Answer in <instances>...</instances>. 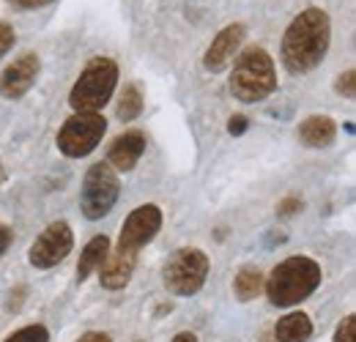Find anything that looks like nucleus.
Here are the masks:
<instances>
[{
    "instance_id": "nucleus-25",
    "label": "nucleus",
    "mask_w": 356,
    "mask_h": 342,
    "mask_svg": "<svg viewBox=\"0 0 356 342\" xmlns=\"http://www.w3.org/2000/svg\"><path fill=\"white\" fill-rule=\"evenodd\" d=\"M247 127H250L247 115H233V118L227 121V131H230V134H244Z\"/></svg>"
},
{
    "instance_id": "nucleus-24",
    "label": "nucleus",
    "mask_w": 356,
    "mask_h": 342,
    "mask_svg": "<svg viewBox=\"0 0 356 342\" xmlns=\"http://www.w3.org/2000/svg\"><path fill=\"white\" fill-rule=\"evenodd\" d=\"M14 8L19 11H33V8H42V6H49L52 0H8Z\"/></svg>"
},
{
    "instance_id": "nucleus-5",
    "label": "nucleus",
    "mask_w": 356,
    "mask_h": 342,
    "mask_svg": "<svg viewBox=\"0 0 356 342\" xmlns=\"http://www.w3.org/2000/svg\"><path fill=\"white\" fill-rule=\"evenodd\" d=\"M209 277V255L197 247H186L170 255L162 271V282L173 296H195Z\"/></svg>"
},
{
    "instance_id": "nucleus-23",
    "label": "nucleus",
    "mask_w": 356,
    "mask_h": 342,
    "mask_svg": "<svg viewBox=\"0 0 356 342\" xmlns=\"http://www.w3.org/2000/svg\"><path fill=\"white\" fill-rule=\"evenodd\" d=\"M302 211V200L299 197H285L280 206H277V214L280 216H293Z\"/></svg>"
},
{
    "instance_id": "nucleus-8",
    "label": "nucleus",
    "mask_w": 356,
    "mask_h": 342,
    "mask_svg": "<svg viewBox=\"0 0 356 342\" xmlns=\"http://www.w3.org/2000/svg\"><path fill=\"white\" fill-rule=\"evenodd\" d=\"M72 247H74V233H72L69 222L58 219V222H49L42 230V236L33 241L28 260L33 268H52V266L66 260Z\"/></svg>"
},
{
    "instance_id": "nucleus-18",
    "label": "nucleus",
    "mask_w": 356,
    "mask_h": 342,
    "mask_svg": "<svg viewBox=\"0 0 356 342\" xmlns=\"http://www.w3.org/2000/svg\"><path fill=\"white\" fill-rule=\"evenodd\" d=\"M140 113H143V93H140V88L134 86V83H129V86L124 88L121 99H118V118L124 124H129L134 118H140Z\"/></svg>"
},
{
    "instance_id": "nucleus-20",
    "label": "nucleus",
    "mask_w": 356,
    "mask_h": 342,
    "mask_svg": "<svg viewBox=\"0 0 356 342\" xmlns=\"http://www.w3.org/2000/svg\"><path fill=\"white\" fill-rule=\"evenodd\" d=\"M334 90H337L340 96H346V99H354V93H356V72L354 69H348V72H343V74L337 77Z\"/></svg>"
},
{
    "instance_id": "nucleus-29",
    "label": "nucleus",
    "mask_w": 356,
    "mask_h": 342,
    "mask_svg": "<svg viewBox=\"0 0 356 342\" xmlns=\"http://www.w3.org/2000/svg\"><path fill=\"white\" fill-rule=\"evenodd\" d=\"M3 178H6V172H3V165H0V184H3Z\"/></svg>"
},
{
    "instance_id": "nucleus-22",
    "label": "nucleus",
    "mask_w": 356,
    "mask_h": 342,
    "mask_svg": "<svg viewBox=\"0 0 356 342\" xmlns=\"http://www.w3.org/2000/svg\"><path fill=\"white\" fill-rule=\"evenodd\" d=\"M14 39H17V33H14V28L8 25V22H0V58L14 47Z\"/></svg>"
},
{
    "instance_id": "nucleus-26",
    "label": "nucleus",
    "mask_w": 356,
    "mask_h": 342,
    "mask_svg": "<svg viewBox=\"0 0 356 342\" xmlns=\"http://www.w3.org/2000/svg\"><path fill=\"white\" fill-rule=\"evenodd\" d=\"M11 238H14V233H11V227L0 222V257H3V255H6V252H8V247H11Z\"/></svg>"
},
{
    "instance_id": "nucleus-21",
    "label": "nucleus",
    "mask_w": 356,
    "mask_h": 342,
    "mask_svg": "<svg viewBox=\"0 0 356 342\" xmlns=\"http://www.w3.org/2000/svg\"><path fill=\"white\" fill-rule=\"evenodd\" d=\"M354 332H356V318L354 315H348V318L337 326V332H334V342H354Z\"/></svg>"
},
{
    "instance_id": "nucleus-9",
    "label": "nucleus",
    "mask_w": 356,
    "mask_h": 342,
    "mask_svg": "<svg viewBox=\"0 0 356 342\" xmlns=\"http://www.w3.org/2000/svg\"><path fill=\"white\" fill-rule=\"evenodd\" d=\"M162 227V209L154 206V203H145V206H137L132 214L127 216L124 227H121V238H118V250H127V252H140L145 244H151L156 238Z\"/></svg>"
},
{
    "instance_id": "nucleus-16",
    "label": "nucleus",
    "mask_w": 356,
    "mask_h": 342,
    "mask_svg": "<svg viewBox=\"0 0 356 342\" xmlns=\"http://www.w3.org/2000/svg\"><path fill=\"white\" fill-rule=\"evenodd\" d=\"M107 252H110V238L107 236L90 238L88 244H86V250H83V255H80V263H77V279L83 282V279H88L93 271H99V266L104 263Z\"/></svg>"
},
{
    "instance_id": "nucleus-12",
    "label": "nucleus",
    "mask_w": 356,
    "mask_h": 342,
    "mask_svg": "<svg viewBox=\"0 0 356 342\" xmlns=\"http://www.w3.org/2000/svg\"><path fill=\"white\" fill-rule=\"evenodd\" d=\"M145 154V134L140 129H129L118 134L107 148V165L115 172H129L137 168L140 156Z\"/></svg>"
},
{
    "instance_id": "nucleus-15",
    "label": "nucleus",
    "mask_w": 356,
    "mask_h": 342,
    "mask_svg": "<svg viewBox=\"0 0 356 342\" xmlns=\"http://www.w3.org/2000/svg\"><path fill=\"white\" fill-rule=\"evenodd\" d=\"M277 342H307L312 337V320L305 312H291L285 315L277 329H274Z\"/></svg>"
},
{
    "instance_id": "nucleus-11",
    "label": "nucleus",
    "mask_w": 356,
    "mask_h": 342,
    "mask_svg": "<svg viewBox=\"0 0 356 342\" xmlns=\"http://www.w3.org/2000/svg\"><path fill=\"white\" fill-rule=\"evenodd\" d=\"M244 36H247V28H244L241 22H233V25L222 28V31L214 36V42L209 44L206 55H203L206 72H211V74L225 72V69L233 63V58L238 55V49H241V44H244Z\"/></svg>"
},
{
    "instance_id": "nucleus-10",
    "label": "nucleus",
    "mask_w": 356,
    "mask_h": 342,
    "mask_svg": "<svg viewBox=\"0 0 356 342\" xmlns=\"http://www.w3.org/2000/svg\"><path fill=\"white\" fill-rule=\"evenodd\" d=\"M39 72H42L39 55L36 52H22L14 63H8L3 69V74H0V96L3 99H11V101L22 99L33 88Z\"/></svg>"
},
{
    "instance_id": "nucleus-7",
    "label": "nucleus",
    "mask_w": 356,
    "mask_h": 342,
    "mask_svg": "<svg viewBox=\"0 0 356 342\" xmlns=\"http://www.w3.org/2000/svg\"><path fill=\"white\" fill-rule=\"evenodd\" d=\"M107 131V121L99 113H74L58 131V151L69 159H83L96 151Z\"/></svg>"
},
{
    "instance_id": "nucleus-6",
    "label": "nucleus",
    "mask_w": 356,
    "mask_h": 342,
    "mask_svg": "<svg viewBox=\"0 0 356 342\" xmlns=\"http://www.w3.org/2000/svg\"><path fill=\"white\" fill-rule=\"evenodd\" d=\"M121 184H118V172L113 170L107 162H96L90 165L86 178H83V189H80V211L86 219H102L113 211L115 200H118Z\"/></svg>"
},
{
    "instance_id": "nucleus-4",
    "label": "nucleus",
    "mask_w": 356,
    "mask_h": 342,
    "mask_svg": "<svg viewBox=\"0 0 356 342\" xmlns=\"http://www.w3.org/2000/svg\"><path fill=\"white\" fill-rule=\"evenodd\" d=\"M115 86H118V63L113 58H93L80 72L69 93V104L74 113H99L113 99Z\"/></svg>"
},
{
    "instance_id": "nucleus-27",
    "label": "nucleus",
    "mask_w": 356,
    "mask_h": 342,
    "mask_svg": "<svg viewBox=\"0 0 356 342\" xmlns=\"http://www.w3.org/2000/svg\"><path fill=\"white\" fill-rule=\"evenodd\" d=\"M77 342H113V340H110V334H102V332H88V334H83Z\"/></svg>"
},
{
    "instance_id": "nucleus-14",
    "label": "nucleus",
    "mask_w": 356,
    "mask_h": 342,
    "mask_svg": "<svg viewBox=\"0 0 356 342\" xmlns=\"http://www.w3.org/2000/svg\"><path fill=\"white\" fill-rule=\"evenodd\" d=\"M337 137V124L329 115H310L299 124V140L307 148H326Z\"/></svg>"
},
{
    "instance_id": "nucleus-2",
    "label": "nucleus",
    "mask_w": 356,
    "mask_h": 342,
    "mask_svg": "<svg viewBox=\"0 0 356 342\" xmlns=\"http://www.w3.org/2000/svg\"><path fill=\"white\" fill-rule=\"evenodd\" d=\"M321 277V266L312 257L296 255L274 266V271L264 282V291L274 307H293L318 291Z\"/></svg>"
},
{
    "instance_id": "nucleus-1",
    "label": "nucleus",
    "mask_w": 356,
    "mask_h": 342,
    "mask_svg": "<svg viewBox=\"0 0 356 342\" xmlns=\"http://www.w3.org/2000/svg\"><path fill=\"white\" fill-rule=\"evenodd\" d=\"M332 42V22L323 8H305L282 33V63L291 74H307L323 58Z\"/></svg>"
},
{
    "instance_id": "nucleus-19",
    "label": "nucleus",
    "mask_w": 356,
    "mask_h": 342,
    "mask_svg": "<svg viewBox=\"0 0 356 342\" xmlns=\"http://www.w3.org/2000/svg\"><path fill=\"white\" fill-rule=\"evenodd\" d=\"M6 342H49V332H47L44 326L33 323V326H25V329L8 334Z\"/></svg>"
},
{
    "instance_id": "nucleus-17",
    "label": "nucleus",
    "mask_w": 356,
    "mask_h": 342,
    "mask_svg": "<svg viewBox=\"0 0 356 342\" xmlns=\"http://www.w3.org/2000/svg\"><path fill=\"white\" fill-rule=\"evenodd\" d=\"M264 271L255 268V266H244L238 274H236V282H233V291L241 301H252L258 299V293L264 291Z\"/></svg>"
},
{
    "instance_id": "nucleus-3",
    "label": "nucleus",
    "mask_w": 356,
    "mask_h": 342,
    "mask_svg": "<svg viewBox=\"0 0 356 342\" xmlns=\"http://www.w3.org/2000/svg\"><path fill=\"white\" fill-rule=\"evenodd\" d=\"M277 88L274 60L264 47H247L241 55H236L233 72H230V93L233 99L244 104L264 101Z\"/></svg>"
},
{
    "instance_id": "nucleus-13",
    "label": "nucleus",
    "mask_w": 356,
    "mask_h": 342,
    "mask_svg": "<svg viewBox=\"0 0 356 342\" xmlns=\"http://www.w3.org/2000/svg\"><path fill=\"white\" fill-rule=\"evenodd\" d=\"M134 266H137V255L127 252V250H115V252H107L104 263L99 266V279L107 291H121L129 285L134 274Z\"/></svg>"
},
{
    "instance_id": "nucleus-28",
    "label": "nucleus",
    "mask_w": 356,
    "mask_h": 342,
    "mask_svg": "<svg viewBox=\"0 0 356 342\" xmlns=\"http://www.w3.org/2000/svg\"><path fill=\"white\" fill-rule=\"evenodd\" d=\"M173 342H197V337H195V334H189V332H181V334H176V340Z\"/></svg>"
}]
</instances>
